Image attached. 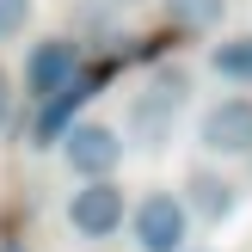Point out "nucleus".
<instances>
[{
    "label": "nucleus",
    "instance_id": "nucleus-1",
    "mask_svg": "<svg viewBox=\"0 0 252 252\" xmlns=\"http://www.w3.org/2000/svg\"><path fill=\"white\" fill-rule=\"evenodd\" d=\"M185 93H191V74H185V68H160L154 80H148V93L129 98V135L148 142V148L166 142V129H172V117H179Z\"/></svg>",
    "mask_w": 252,
    "mask_h": 252
},
{
    "label": "nucleus",
    "instance_id": "nucleus-2",
    "mask_svg": "<svg viewBox=\"0 0 252 252\" xmlns=\"http://www.w3.org/2000/svg\"><path fill=\"white\" fill-rule=\"evenodd\" d=\"M129 228H135V246L142 252H185V240H191V216H185V203L172 191H148L135 203Z\"/></svg>",
    "mask_w": 252,
    "mask_h": 252
},
{
    "label": "nucleus",
    "instance_id": "nucleus-3",
    "mask_svg": "<svg viewBox=\"0 0 252 252\" xmlns=\"http://www.w3.org/2000/svg\"><path fill=\"white\" fill-rule=\"evenodd\" d=\"M62 154H68V166L93 185V179H111V172H117V160H123V135L111 129V123L80 117L68 135H62Z\"/></svg>",
    "mask_w": 252,
    "mask_h": 252
},
{
    "label": "nucleus",
    "instance_id": "nucleus-4",
    "mask_svg": "<svg viewBox=\"0 0 252 252\" xmlns=\"http://www.w3.org/2000/svg\"><path fill=\"white\" fill-rule=\"evenodd\" d=\"M105 86V68H80L68 86H62L56 98H43L37 105V123H31V148H49V142H62V135L80 123V105Z\"/></svg>",
    "mask_w": 252,
    "mask_h": 252
},
{
    "label": "nucleus",
    "instance_id": "nucleus-5",
    "mask_svg": "<svg viewBox=\"0 0 252 252\" xmlns=\"http://www.w3.org/2000/svg\"><path fill=\"white\" fill-rule=\"evenodd\" d=\"M80 43H68V37H43V43H31V56H25V98H56L62 86L80 74Z\"/></svg>",
    "mask_w": 252,
    "mask_h": 252
},
{
    "label": "nucleus",
    "instance_id": "nucleus-6",
    "mask_svg": "<svg viewBox=\"0 0 252 252\" xmlns=\"http://www.w3.org/2000/svg\"><path fill=\"white\" fill-rule=\"evenodd\" d=\"M68 228L80 234V240H105V234H117L123 228V185H111V179L80 185V191L68 197Z\"/></svg>",
    "mask_w": 252,
    "mask_h": 252
},
{
    "label": "nucleus",
    "instance_id": "nucleus-7",
    "mask_svg": "<svg viewBox=\"0 0 252 252\" xmlns=\"http://www.w3.org/2000/svg\"><path fill=\"white\" fill-rule=\"evenodd\" d=\"M197 142L209 154H252V98H221L203 111L197 123Z\"/></svg>",
    "mask_w": 252,
    "mask_h": 252
},
{
    "label": "nucleus",
    "instance_id": "nucleus-8",
    "mask_svg": "<svg viewBox=\"0 0 252 252\" xmlns=\"http://www.w3.org/2000/svg\"><path fill=\"white\" fill-rule=\"evenodd\" d=\"M185 216H203V221H228L234 209H240V191H234L228 179H221V172H203L197 166L191 179H185Z\"/></svg>",
    "mask_w": 252,
    "mask_h": 252
},
{
    "label": "nucleus",
    "instance_id": "nucleus-9",
    "mask_svg": "<svg viewBox=\"0 0 252 252\" xmlns=\"http://www.w3.org/2000/svg\"><path fill=\"white\" fill-rule=\"evenodd\" d=\"M160 12H166L172 31H216L228 0H160Z\"/></svg>",
    "mask_w": 252,
    "mask_h": 252
},
{
    "label": "nucleus",
    "instance_id": "nucleus-10",
    "mask_svg": "<svg viewBox=\"0 0 252 252\" xmlns=\"http://www.w3.org/2000/svg\"><path fill=\"white\" fill-rule=\"evenodd\" d=\"M25 19H31V0H0V37H6V31H19Z\"/></svg>",
    "mask_w": 252,
    "mask_h": 252
},
{
    "label": "nucleus",
    "instance_id": "nucleus-11",
    "mask_svg": "<svg viewBox=\"0 0 252 252\" xmlns=\"http://www.w3.org/2000/svg\"><path fill=\"white\" fill-rule=\"evenodd\" d=\"M0 252H25V246H12V240H6V246H0Z\"/></svg>",
    "mask_w": 252,
    "mask_h": 252
},
{
    "label": "nucleus",
    "instance_id": "nucleus-12",
    "mask_svg": "<svg viewBox=\"0 0 252 252\" xmlns=\"http://www.w3.org/2000/svg\"><path fill=\"white\" fill-rule=\"evenodd\" d=\"M111 6H135V0H111Z\"/></svg>",
    "mask_w": 252,
    "mask_h": 252
},
{
    "label": "nucleus",
    "instance_id": "nucleus-13",
    "mask_svg": "<svg viewBox=\"0 0 252 252\" xmlns=\"http://www.w3.org/2000/svg\"><path fill=\"white\" fill-rule=\"evenodd\" d=\"M0 105H6V86H0Z\"/></svg>",
    "mask_w": 252,
    "mask_h": 252
}]
</instances>
